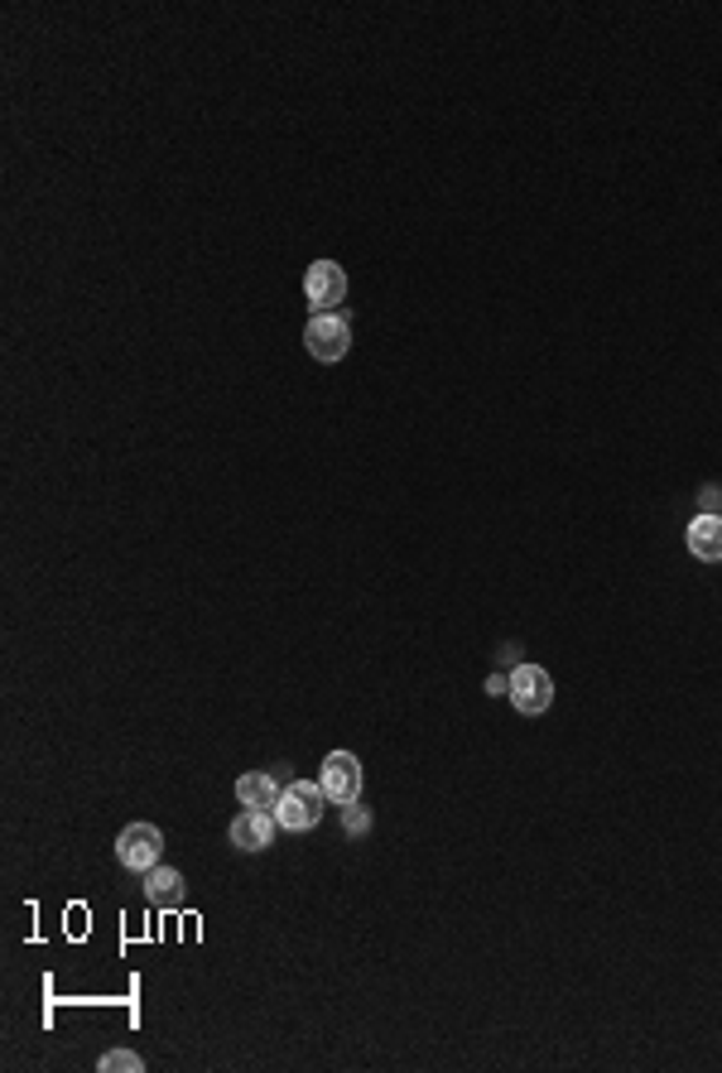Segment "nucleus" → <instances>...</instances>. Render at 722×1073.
Returning <instances> with one entry per match:
<instances>
[{
  "mask_svg": "<svg viewBox=\"0 0 722 1073\" xmlns=\"http://www.w3.org/2000/svg\"><path fill=\"white\" fill-rule=\"evenodd\" d=\"M304 347L313 362H343L352 352V328L343 313H313L304 328Z\"/></svg>",
  "mask_w": 722,
  "mask_h": 1073,
  "instance_id": "f03ea898",
  "label": "nucleus"
},
{
  "mask_svg": "<svg viewBox=\"0 0 722 1073\" xmlns=\"http://www.w3.org/2000/svg\"><path fill=\"white\" fill-rule=\"evenodd\" d=\"M366 828H371V818H366V809H357V804H352V809H347V833H352V838H362Z\"/></svg>",
  "mask_w": 722,
  "mask_h": 1073,
  "instance_id": "f8f14e48",
  "label": "nucleus"
},
{
  "mask_svg": "<svg viewBox=\"0 0 722 1073\" xmlns=\"http://www.w3.org/2000/svg\"><path fill=\"white\" fill-rule=\"evenodd\" d=\"M236 800L246 804V809H274L280 804V785L266 775V771H251L236 780Z\"/></svg>",
  "mask_w": 722,
  "mask_h": 1073,
  "instance_id": "9d476101",
  "label": "nucleus"
},
{
  "mask_svg": "<svg viewBox=\"0 0 722 1073\" xmlns=\"http://www.w3.org/2000/svg\"><path fill=\"white\" fill-rule=\"evenodd\" d=\"M718 506H722V501H718L713 486H708V492H703V515H718Z\"/></svg>",
  "mask_w": 722,
  "mask_h": 1073,
  "instance_id": "ddd939ff",
  "label": "nucleus"
},
{
  "mask_svg": "<svg viewBox=\"0 0 722 1073\" xmlns=\"http://www.w3.org/2000/svg\"><path fill=\"white\" fill-rule=\"evenodd\" d=\"M510 704H516V712H525V718L549 712V704H554V679H549V669H540V665L510 669Z\"/></svg>",
  "mask_w": 722,
  "mask_h": 1073,
  "instance_id": "20e7f679",
  "label": "nucleus"
},
{
  "mask_svg": "<svg viewBox=\"0 0 722 1073\" xmlns=\"http://www.w3.org/2000/svg\"><path fill=\"white\" fill-rule=\"evenodd\" d=\"M323 809H327V794L319 780H294V785L280 790V804H274V818H280V828L289 833H309L323 824Z\"/></svg>",
  "mask_w": 722,
  "mask_h": 1073,
  "instance_id": "f257e3e1",
  "label": "nucleus"
},
{
  "mask_svg": "<svg viewBox=\"0 0 722 1073\" xmlns=\"http://www.w3.org/2000/svg\"><path fill=\"white\" fill-rule=\"evenodd\" d=\"M160 857H164V833L154 828V824H130L121 838H116V862H121L126 871H150V867H160Z\"/></svg>",
  "mask_w": 722,
  "mask_h": 1073,
  "instance_id": "7ed1b4c3",
  "label": "nucleus"
},
{
  "mask_svg": "<svg viewBox=\"0 0 722 1073\" xmlns=\"http://www.w3.org/2000/svg\"><path fill=\"white\" fill-rule=\"evenodd\" d=\"M689 554L699 564H722V515H699L689 525Z\"/></svg>",
  "mask_w": 722,
  "mask_h": 1073,
  "instance_id": "1a4fd4ad",
  "label": "nucleus"
},
{
  "mask_svg": "<svg viewBox=\"0 0 722 1073\" xmlns=\"http://www.w3.org/2000/svg\"><path fill=\"white\" fill-rule=\"evenodd\" d=\"M304 299H309V309L333 313L337 303L347 299V275H343V265H337V260H313V265H309V275H304Z\"/></svg>",
  "mask_w": 722,
  "mask_h": 1073,
  "instance_id": "423d86ee",
  "label": "nucleus"
},
{
  "mask_svg": "<svg viewBox=\"0 0 722 1073\" xmlns=\"http://www.w3.org/2000/svg\"><path fill=\"white\" fill-rule=\"evenodd\" d=\"M274 828H280L274 809H241L231 818V828H227V843L236 847V852H266V847L274 843Z\"/></svg>",
  "mask_w": 722,
  "mask_h": 1073,
  "instance_id": "0eeeda50",
  "label": "nucleus"
},
{
  "mask_svg": "<svg viewBox=\"0 0 722 1073\" xmlns=\"http://www.w3.org/2000/svg\"><path fill=\"white\" fill-rule=\"evenodd\" d=\"M487 694H510V679H487Z\"/></svg>",
  "mask_w": 722,
  "mask_h": 1073,
  "instance_id": "4468645a",
  "label": "nucleus"
},
{
  "mask_svg": "<svg viewBox=\"0 0 722 1073\" xmlns=\"http://www.w3.org/2000/svg\"><path fill=\"white\" fill-rule=\"evenodd\" d=\"M101 1069H107V1073H140L144 1059L130 1054V1050H107V1054H101Z\"/></svg>",
  "mask_w": 722,
  "mask_h": 1073,
  "instance_id": "9b49d317",
  "label": "nucleus"
},
{
  "mask_svg": "<svg viewBox=\"0 0 722 1073\" xmlns=\"http://www.w3.org/2000/svg\"><path fill=\"white\" fill-rule=\"evenodd\" d=\"M362 761L352 751H333L323 757V771H319V785L327 794V804H357L362 800Z\"/></svg>",
  "mask_w": 722,
  "mask_h": 1073,
  "instance_id": "39448f33",
  "label": "nucleus"
},
{
  "mask_svg": "<svg viewBox=\"0 0 722 1073\" xmlns=\"http://www.w3.org/2000/svg\"><path fill=\"white\" fill-rule=\"evenodd\" d=\"M144 900H150L154 910H179L183 905V871L174 867H150L144 871Z\"/></svg>",
  "mask_w": 722,
  "mask_h": 1073,
  "instance_id": "6e6552de",
  "label": "nucleus"
}]
</instances>
